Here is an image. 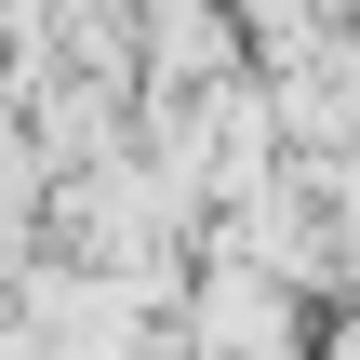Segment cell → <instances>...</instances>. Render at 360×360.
<instances>
[{"mask_svg":"<svg viewBox=\"0 0 360 360\" xmlns=\"http://www.w3.org/2000/svg\"><path fill=\"white\" fill-rule=\"evenodd\" d=\"M187 347H200V360H294V307H281V267H254V254L200 267Z\"/></svg>","mask_w":360,"mask_h":360,"instance_id":"cell-1","label":"cell"}]
</instances>
